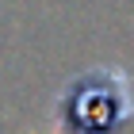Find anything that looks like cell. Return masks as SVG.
I'll return each mask as SVG.
<instances>
[{"label":"cell","instance_id":"1","mask_svg":"<svg viewBox=\"0 0 134 134\" xmlns=\"http://www.w3.org/2000/svg\"><path fill=\"white\" fill-rule=\"evenodd\" d=\"M134 100L123 73H92L65 96V126L73 134H119L130 119Z\"/></svg>","mask_w":134,"mask_h":134}]
</instances>
